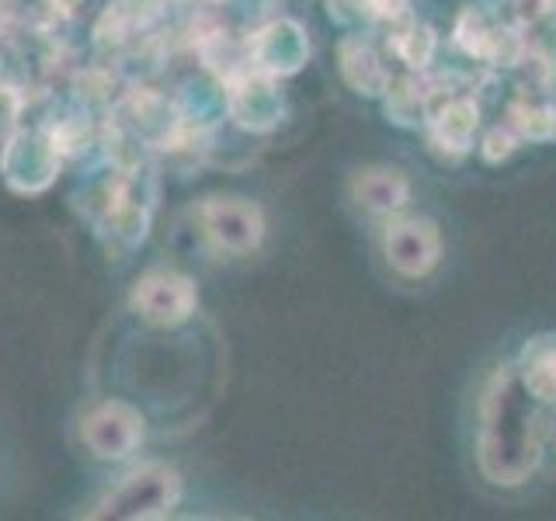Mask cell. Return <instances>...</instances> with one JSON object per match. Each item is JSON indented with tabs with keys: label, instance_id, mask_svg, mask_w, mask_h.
<instances>
[{
	"label": "cell",
	"instance_id": "1",
	"mask_svg": "<svg viewBox=\"0 0 556 521\" xmlns=\"http://www.w3.org/2000/svg\"><path fill=\"white\" fill-rule=\"evenodd\" d=\"M535 424L539 421L518 399L515 372H494L480 407V469L486 480L497 486H518L535 473L543 459Z\"/></svg>",
	"mask_w": 556,
	"mask_h": 521
},
{
	"label": "cell",
	"instance_id": "2",
	"mask_svg": "<svg viewBox=\"0 0 556 521\" xmlns=\"http://www.w3.org/2000/svg\"><path fill=\"white\" fill-rule=\"evenodd\" d=\"M387 265L404 278H425L442 260V233L425 216H393L382 230Z\"/></svg>",
	"mask_w": 556,
	"mask_h": 521
},
{
	"label": "cell",
	"instance_id": "3",
	"mask_svg": "<svg viewBox=\"0 0 556 521\" xmlns=\"http://www.w3.org/2000/svg\"><path fill=\"white\" fill-rule=\"evenodd\" d=\"M181 497V480L167 466H143L129 473L115 486V494H109L101 514L115 518H161L167 514Z\"/></svg>",
	"mask_w": 556,
	"mask_h": 521
},
{
	"label": "cell",
	"instance_id": "4",
	"mask_svg": "<svg viewBox=\"0 0 556 521\" xmlns=\"http://www.w3.org/2000/svg\"><path fill=\"white\" fill-rule=\"evenodd\" d=\"M202 226L208 240L230 254H248L265 237V216H261V208L248 199H233V195L205 199Z\"/></svg>",
	"mask_w": 556,
	"mask_h": 521
},
{
	"label": "cell",
	"instance_id": "5",
	"mask_svg": "<svg viewBox=\"0 0 556 521\" xmlns=\"http://www.w3.org/2000/svg\"><path fill=\"white\" fill-rule=\"evenodd\" d=\"M199 303L195 282L178 271H147L132 289V309L147 323H181Z\"/></svg>",
	"mask_w": 556,
	"mask_h": 521
},
{
	"label": "cell",
	"instance_id": "6",
	"mask_svg": "<svg viewBox=\"0 0 556 521\" xmlns=\"http://www.w3.org/2000/svg\"><path fill=\"white\" fill-rule=\"evenodd\" d=\"M84 442L98 459H126L143 442V417L129 404H101L84 424Z\"/></svg>",
	"mask_w": 556,
	"mask_h": 521
},
{
	"label": "cell",
	"instance_id": "7",
	"mask_svg": "<svg viewBox=\"0 0 556 521\" xmlns=\"http://www.w3.org/2000/svg\"><path fill=\"white\" fill-rule=\"evenodd\" d=\"M448 91V87H445ZM439 94L428 112V129H431V143L445 147L448 153H466L473 147V136L480 129V109L473 98L463 94Z\"/></svg>",
	"mask_w": 556,
	"mask_h": 521
},
{
	"label": "cell",
	"instance_id": "8",
	"mask_svg": "<svg viewBox=\"0 0 556 521\" xmlns=\"http://www.w3.org/2000/svg\"><path fill=\"white\" fill-rule=\"evenodd\" d=\"M352 199L369 216L393 219L410 202V181L396 167H365L352 178Z\"/></svg>",
	"mask_w": 556,
	"mask_h": 521
},
{
	"label": "cell",
	"instance_id": "9",
	"mask_svg": "<svg viewBox=\"0 0 556 521\" xmlns=\"http://www.w3.org/2000/svg\"><path fill=\"white\" fill-rule=\"evenodd\" d=\"M338 60H341V77L352 84L358 94H369V98L387 94L393 77L387 74V66H382L379 52L372 49L369 39L348 35V39L338 46Z\"/></svg>",
	"mask_w": 556,
	"mask_h": 521
},
{
	"label": "cell",
	"instance_id": "10",
	"mask_svg": "<svg viewBox=\"0 0 556 521\" xmlns=\"http://www.w3.org/2000/svg\"><path fill=\"white\" fill-rule=\"evenodd\" d=\"M518 379L539 404H556V334H539L526 341L518 355Z\"/></svg>",
	"mask_w": 556,
	"mask_h": 521
},
{
	"label": "cell",
	"instance_id": "11",
	"mask_svg": "<svg viewBox=\"0 0 556 521\" xmlns=\"http://www.w3.org/2000/svg\"><path fill=\"white\" fill-rule=\"evenodd\" d=\"M306 52L309 46L303 39V31L292 22H278L265 28L254 42V60L261 69H268V74H292V69H300V63L306 60Z\"/></svg>",
	"mask_w": 556,
	"mask_h": 521
},
{
	"label": "cell",
	"instance_id": "12",
	"mask_svg": "<svg viewBox=\"0 0 556 521\" xmlns=\"http://www.w3.org/2000/svg\"><path fill=\"white\" fill-rule=\"evenodd\" d=\"M504 126H508L518 139H556V104L543 101H515L504 112Z\"/></svg>",
	"mask_w": 556,
	"mask_h": 521
},
{
	"label": "cell",
	"instance_id": "13",
	"mask_svg": "<svg viewBox=\"0 0 556 521\" xmlns=\"http://www.w3.org/2000/svg\"><path fill=\"white\" fill-rule=\"evenodd\" d=\"M393 52L410 69H421L431 60V52H434V35H431V28L421 25V22H414V17L407 14L404 22L393 25Z\"/></svg>",
	"mask_w": 556,
	"mask_h": 521
},
{
	"label": "cell",
	"instance_id": "14",
	"mask_svg": "<svg viewBox=\"0 0 556 521\" xmlns=\"http://www.w3.org/2000/svg\"><path fill=\"white\" fill-rule=\"evenodd\" d=\"M248 109H233L237 122L248 129H268L278 118V94L271 91V84L265 80H248Z\"/></svg>",
	"mask_w": 556,
	"mask_h": 521
},
{
	"label": "cell",
	"instance_id": "15",
	"mask_svg": "<svg viewBox=\"0 0 556 521\" xmlns=\"http://www.w3.org/2000/svg\"><path fill=\"white\" fill-rule=\"evenodd\" d=\"M338 8V17H365V22H404L407 0H330V11Z\"/></svg>",
	"mask_w": 556,
	"mask_h": 521
},
{
	"label": "cell",
	"instance_id": "16",
	"mask_svg": "<svg viewBox=\"0 0 556 521\" xmlns=\"http://www.w3.org/2000/svg\"><path fill=\"white\" fill-rule=\"evenodd\" d=\"M518 25L526 28H553L556 25V0H511Z\"/></svg>",
	"mask_w": 556,
	"mask_h": 521
},
{
	"label": "cell",
	"instance_id": "17",
	"mask_svg": "<svg viewBox=\"0 0 556 521\" xmlns=\"http://www.w3.org/2000/svg\"><path fill=\"white\" fill-rule=\"evenodd\" d=\"M521 139L508 129V126H494L491 132L483 136V143H480V156L486 164H504L508 156L518 150Z\"/></svg>",
	"mask_w": 556,
	"mask_h": 521
}]
</instances>
